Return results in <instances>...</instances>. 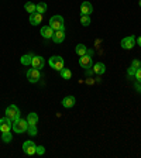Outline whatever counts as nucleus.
Returning <instances> with one entry per match:
<instances>
[{
    "instance_id": "obj_7",
    "label": "nucleus",
    "mask_w": 141,
    "mask_h": 158,
    "mask_svg": "<svg viewBox=\"0 0 141 158\" xmlns=\"http://www.w3.org/2000/svg\"><path fill=\"white\" fill-rule=\"evenodd\" d=\"M41 78V73H39V69H35V68H31L27 71V79H28V82L31 83H35L39 81Z\"/></svg>"
},
{
    "instance_id": "obj_8",
    "label": "nucleus",
    "mask_w": 141,
    "mask_h": 158,
    "mask_svg": "<svg viewBox=\"0 0 141 158\" xmlns=\"http://www.w3.org/2000/svg\"><path fill=\"white\" fill-rule=\"evenodd\" d=\"M120 45H122L123 49H131V48H134V45H135V37L134 35L124 37V38L122 40Z\"/></svg>"
},
{
    "instance_id": "obj_16",
    "label": "nucleus",
    "mask_w": 141,
    "mask_h": 158,
    "mask_svg": "<svg viewBox=\"0 0 141 158\" xmlns=\"http://www.w3.org/2000/svg\"><path fill=\"white\" fill-rule=\"evenodd\" d=\"M105 72H106V65L103 62H96L95 65H93V73H96V75H103Z\"/></svg>"
},
{
    "instance_id": "obj_15",
    "label": "nucleus",
    "mask_w": 141,
    "mask_h": 158,
    "mask_svg": "<svg viewBox=\"0 0 141 158\" xmlns=\"http://www.w3.org/2000/svg\"><path fill=\"white\" fill-rule=\"evenodd\" d=\"M30 23L33 24V26H39V24L43 23V14H39V13H33V14H30Z\"/></svg>"
},
{
    "instance_id": "obj_22",
    "label": "nucleus",
    "mask_w": 141,
    "mask_h": 158,
    "mask_svg": "<svg viewBox=\"0 0 141 158\" xmlns=\"http://www.w3.org/2000/svg\"><path fill=\"white\" fill-rule=\"evenodd\" d=\"M47 3H44V2H39V3H37V13L39 14H44L47 11Z\"/></svg>"
},
{
    "instance_id": "obj_9",
    "label": "nucleus",
    "mask_w": 141,
    "mask_h": 158,
    "mask_svg": "<svg viewBox=\"0 0 141 158\" xmlns=\"http://www.w3.org/2000/svg\"><path fill=\"white\" fill-rule=\"evenodd\" d=\"M79 65L82 66L83 69H90L92 68V56L88 55V54L79 56Z\"/></svg>"
},
{
    "instance_id": "obj_23",
    "label": "nucleus",
    "mask_w": 141,
    "mask_h": 158,
    "mask_svg": "<svg viewBox=\"0 0 141 158\" xmlns=\"http://www.w3.org/2000/svg\"><path fill=\"white\" fill-rule=\"evenodd\" d=\"M2 140H3V143H10L11 141V140H13V134H11V131L2 133Z\"/></svg>"
},
{
    "instance_id": "obj_24",
    "label": "nucleus",
    "mask_w": 141,
    "mask_h": 158,
    "mask_svg": "<svg viewBox=\"0 0 141 158\" xmlns=\"http://www.w3.org/2000/svg\"><path fill=\"white\" fill-rule=\"evenodd\" d=\"M27 133H28L30 135H37V133H38V130H37V124H28V128H27Z\"/></svg>"
},
{
    "instance_id": "obj_27",
    "label": "nucleus",
    "mask_w": 141,
    "mask_h": 158,
    "mask_svg": "<svg viewBox=\"0 0 141 158\" xmlns=\"http://www.w3.org/2000/svg\"><path fill=\"white\" fill-rule=\"evenodd\" d=\"M135 79H137L138 82H141V68H138L137 71H135Z\"/></svg>"
},
{
    "instance_id": "obj_14",
    "label": "nucleus",
    "mask_w": 141,
    "mask_h": 158,
    "mask_svg": "<svg viewBox=\"0 0 141 158\" xmlns=\"http://www.w3.org/2000/svg\"><path fill=\"white\" fill-rule=\"evenodd\" d=\"M62 106L65 109H71V107H73L75 106V103H76V99H75V96H66V98H64L62 99Z\"/></svg>"
},
{
    "instance_id": "obj_1",
    "label": "nucleus",
    "mask_w": 141,
    "mask_h": 158,
    "mask_svg": "<svg viewBox=\"0 0 141 158\" xmlns=\"http://www.w3.org/2000/svg\"><path fill=\"white\" fill-rule=\"evenodd\" d=\"M49 27L52 30H65V23H64V17L59 16V14H55L49 19Z\"/></svg>"
},
{
    "instance_id": "obj_3",
    "label": "nucleus",
    "mask_w": 141,
    "mask_h": 158,
    "mask_svg": "<svg viewBox=\"0 0 141 158\" xmlns=\"http://www.w3.org/2000/svg\"><path fill=\"white\" fill-rule=\"evenodd\" d=\"M48 64H49V66H51V68H54L55 71H61V69L64 68V65H65V61H64L62 56L54 55V56H51V58H49Z\"/></svg>"
},
{
    "instance_id": "obj_20",
    "label": "nucleus",
    "mask_w": 141,
    "mask_h": 158,
    "mask_svg": "<svg viewBox=\"0 0 141 158\" xmlns=\"http://www.w3.org/2000/svg\"><path fill=\"white\" fill-rule=\"evenodd\" d=\"M27 123L28 124H37L38 123V114L37 113H28V116H27Z\"/></svg>"
},
{
    "instance_id": "obj_2",
    "label": "nucleus",
    "mask_w": 141,
    "mask_h": 158,
    "mask_svg": "<svg viewBox=\"0 0 141 158\" xmlns=\"http://www.w3.org/2000/svg\"><path fill=\"white\" fill-rule=\"evenodd\" d=\"M6 117H9L10 120H11V122H17V120H19L20 118V109L17 107L16 105H10L9 107L6 109Z\"/></svg>"
},
{
    "instance_id": "obj_11",
    "label": "nucleus",
    "mask_w": 141,
    "mask_h": 158,
    "mask_svg": "<svg viewBox=\"0 0 141 158\" xmlns=\"http://www.w3.org/2000/svg\"><path fill=\"white\" fill-rule=\"evenodd\" d=\"M31 65H33V68H35V69H43L44 65H45V59L39 55H34Z\"/></svg>"
},
{
    "instance_id": "obj_13",
    "label": "nucleus",
    "mask_w": 141,
    "mask_h": 158,
    "mask_svg": "<svg viewBox=\"0 0 141 158\" xmlns=\"http://www.w3.org/2000/svg\"><path fill=\"white\" fill-rule=\"evenodd\" d=\"M65 40V30H56L54 33V37H52V41L55 44H61Z\"/></svg>"
},
{
    "instance_id": "obj_26",
    "label": "nucleus",
    "mask_w": 141,
    "mask_h": 158,
    "mask_svg": "<svg viewBox=\"0 0 141 158\" xmlns=\"http://www.w3.org/2000/svg\"><path fill=\"white\" fill-rule=\"evenodd\" d=\"M131 66L133 68H135V69H138V68H141V62L138 61V59H134V61L131 62Z\"/></svg>"
},
{
    "instance_id": "obj_32",
    "label": "nucleus",
    "mask_w": 141,
    "mask_h": 158,
    "mask_svg": "<svg viewBox=\"0 0 141 158\" xmlns=\"http://www.w3.org/2000/svg\"><path fill=\"white\" fill-rule=\"evenodd\" d=\"M138 4H140V7H141V0H140V2H138Z\"/></svg>"
},
{
    "instance_id": "obj_28",
    "label": "nucleus",
    "mask_w": 141,
    "mask_h": 158,
    "mask_svg": "<svg viewBox=\"0 0 141 158\" xmlns=\"http://www.w3.org/2000/svg\"><path fill=\"white\" fill-rule=\"evenodd\" d=\"M135 71H137V69L135 68H133V66H130V68H128V76H134L135 75Z\"/></svg>"
},
{
    "instance_id": "obj_17",
    "label": "nucleus",
    "mask_w": 141,
    "mask_h": 158,
    "mask_svg": "<svg viewBox=\"0 0 141 158\" xmlns=\"http://www.w3.org/2000/svg\"><path fill=\"white\" fill-rule=\"evenodd\" d=\"M33 56H34V55H31V54H26V55L21 56V59H20V62L23 64L24 66L31 65V62H33Z\"/></svg>"
},
{
    "instance_id": "obj_31",
    "label": "nucleus",
    "mask_w": 141,
    "mask_h": 158,
    "mask_svg": "<svg viewBox=\"0 0 141 158\" xmlns=\"http://www.w3.org/2000/svg\"><path fill=\"white\" fill-rule=\"evenodd\" d=\"M135 44H138V45L141 47V37H138V38H135Z\"/></svg>"
},
{
    "instance_id": "obj_21",
    "label": "nucleus",
    "mask_w": 141,
    "mask_h": 158,
    "mask_svg": "<svg viewBox=\"0 0 141 158\" xmlns=\"http://www.w3.org/2000/svg\"><path fill=\"white\" fill-rule=\"evenodd\" d=\"M59 73H61V78L62 79H71L72 78V72H71V69L62 68L61 71H59Z\"/></svg>"
},
{
    "instance_id": "obj_4",
    "label": "nucleus",
    "mask_w": 141,
    "mask_h": 158,
    "mask_svg": "<svg viewBox=\"0 0 141 158\" xmlns=\"http://www.w3.org/2000/svg\"><path fill=\"white\" fill-rule=\"evenodd\" d=\"M27 128H28V123H27V120H24V118H19L17 122L13 123V130H14V133H17V134L26 133Z\"/></svg>"
},
{
    "instance_id": "obj_25",
    "label": "nucleus",
    "mask_w": 141,
    "mask_h": 158,
    "mask_svg": "<svg viewBox=\"0 0 141 158\" xmlns=\"http://www.w3.org/2000/svg\"><path fill=\"white\" fill-rule=\"evenodd\" d=\"M81 24L83 27H88L90 24V16H81Z\"/></svg>"
},
{
    "instance_id": "obj_5",
    "label": "nucleus",
    "mask_w": 141,
    "mask_h": 158,
    "mask_svg": "<svg viewBox=\"0 0 141 158\" xmlns=\"http://www.w3.org/2000/svg\"><path fill=\"white\" fill-rule=\"evenodd\" d=\"M11 130H13V122L6 116L0 118V131L6 133V131H11Z\"/></svg>"
},
{
    "instance_id": "obj_30",
    "label": "nucleus",
    "mask_w": 141,
    "mask_h": 158,
    "mask_svg": "<svg viewBox=\"0 0 141 158\" xmlns=\"http://www.w3.org/2000/svg\"><path fill=\"white\" fill-rule=\"evenodd\" d=\"M135 89H137L138 92H141V82H138V83H135Z\"/></svg>"
},
{
    "instance_id": "obj_10",
    "label": "nucleus",
    "mask_w": 141,
    "mask_h": 158,
    "mask_svg": "<svg viewBox=\"0 0 141 158\" xmlns=\"http://www.w3.org/2000/svg\"><path fill=\"white\" fill-rule=\"evenodd\" d=\"M93 13V6L90 2H83L81 4V16H90Z\"/></svg>"
},
{
    "instance_id": "obj_6",
    "label": "nucleus",
    "mask_w": 141,
    "mask_h": 158,
    "mask_svg": "<svg viewBox=\"0 0 141 158\" xmlns=\"http://www.w3.org/2000/svg\"><path fill=\"white\" fill-rule=\"evenodd\" d=\"M23 151L26 152L27 155H34L37 152V145L34 141H31V140H27V141H24L23 144Z\"/></svg>"
},
{
    "instance_id": "obj_19",
    "label": "nucleus",
    "mask_w": 141,
    "mask_h": 158,
    "mask_svg": "<svg viewBox=\"0 0 141 158\" xmlns=\"http://www.w3.org/2000/svg\"><path fill=\"white\" fill-rule=\"evenodd\" d=\"M75 52L78 54L79 56L86 55V54H88V48H86V45H83V44H78L75 48Z\"/></svg>"
},
{
    "instance_id": "obj_29",
    "label": "nucleus",
    "mask_w": 141,
    "mask_h": 158,
    "mask_svg": "<svg viewBox=\"0 0 141 158\" xmlns=\"http://www.w3.org/2000/svg\"><path fill=\"white\" fill-rule=\"evenodd\" d=\"M44 147H41V145H37V154H44Z\"/></svg>"
},
{
    "instance_id": "obj_12",
    "label": "nucleus",
    "mask_w": 141,
    "mask_h": 158,
    "mask_svg": "<svg viewBox=\"0 0 141 158\" xmlns=\"http://www.w3.org/2000/svg\"><path fill=\"white\" fill-rule=\"evenodd\" d=\"M39 33H41V35H43L45 40H52L55 30H52L49 26H44V27H41V31H39Z\"/></svg>"
},
{
    "instance_id": "obj_18",
    "label": "nucleus",
    "mask_w": 141,
    "mask_h": 158,
    "mask_svg": "<svg viewBox=\"0 0 141 158\" xmlns=\"http://www.w3.org/2000/svg\"><path fill=\"white\" fill-rule=\"evenodd\" d=\"M24 9H26L27 13L33 14V13H35L37 11V4H34L33 2H27V3L24 4Z\"/></svg>"
}]
</instances>
